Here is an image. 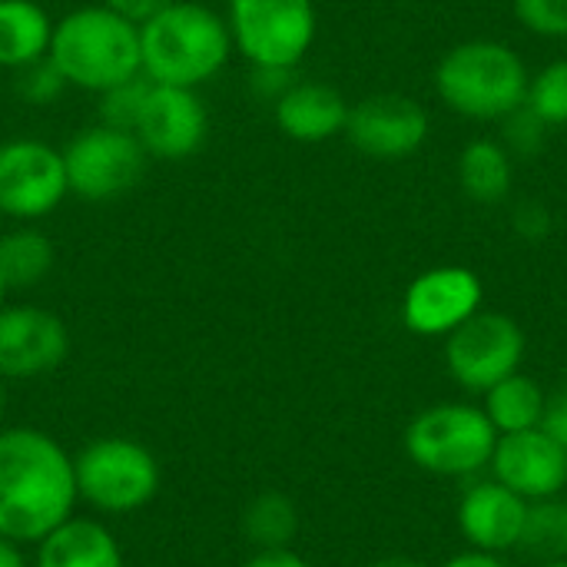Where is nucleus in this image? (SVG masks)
I'll return each mask as SVG.
<instances>
[{
  "instance_id": "obj_1",
  "label": "nucleus",
  "mask_w": 567,
  "mask_h": 567,
  "mask_svg": "<svg viewBox=\"0 0 567 567\" xmlns=\"http://www.w3.org/2000/svg\"><path fill=\"white\" fill-rule=\"evenodd\" d=\"M73 455L40 429H0V538L37 545L73 518Z\"/></svg>"
},
{
  "instance_id": "obj_2",
  "label": "nucleus",
  "mask_w": 567,
  "mask_h": 567,
  "mask_svg": "<svg viewBox=\"0 0 567 567\" xmlns=\"http://www.w3.org/2000/svg\"><path fill=\"white\" fill-rule=\"evenodd\" d=\"M233 50L226 13L199 0H176L140 23V60L150 83L199 90L226 70Z\"/></svg>"
},
{
  "instance_id": "obj_3",
  "label": "nucleus",
  "mask_w": 567,
  "mask_h": 567,
  "mask_svg": "<svg viewBox=\"0 0 567 567\" xmlns=\"http://www.w3.org/2000/svg\"><path fill=\"white\" fill-rule=\"evenodd\" d=\"M47 56L66 86L100 96L126 80L143 76L140 23L106 3L76 7L53 20Z\"/></svg>"
},
{
  "instance_id": "obj_4",
  "label": "nucleus",
  "mask_w": 567,
  "mask_h": 567,
  "mask_svg": "<svg viewBox=\"0 0 567 567\" xmlns=\"http://www.w3.org/2000/svg\"><path fill=\"white\" fill-rule=\"evenodd\" d=\"M528 83L522 56L498 40L458 43L435 70L439 96L468 120H505L525 103Z\"/></svg>"
},
{
  "instance_id": "obj_5",
  "label": "nucleus",
  "mask_w": 567,
  "mask_h": 567,
  "mask_svg": "<svg viewBox=\"0 0 567 567\" xmlns=\"http://www.w3.org/2000/svg\"><path fill=\"white\" fill-rule=\"evenodd\" d=\"M498 432L478 405L442 402L419 412L405 429L412 465L439 478H475L488 468Z\"/></svg>"
},
{
  "instance_id": "obj_6",
  "label": "nucleus",
  "mask_w": 567,
  "mask_h": 567,
  "mask_svg": "<svg viewBox=\"0 0 567 567\" xmlns=\"http://www.w3.org/2000/svg\"><path fill=\"white\" fill-rule=\"evenodd\" d=\"M76 495L103 515H130L146 508L159 492L156 455L123 435L96 439L73 455Z\"/></svg>"
},
{
  "instance_id": "obj_7",
  "label": "nucleus",
  "mask_w": 567,
  "mask_h": 567,
  "mask_svg": "<svg viewBox=\"0 0 567 567\" xmlns=\"http://www.w3.org/2000/svg\"><path fill=\"white\" fill-rule=\"evenodd\" d=\"M226 23L233 47L252 66L272 70H296L319 30L312 0H229Z\"/></svg>"
},
{
  "instance_id": "obj_8",
  "label": "nucleus",
  "mask_w": 567,
  "mask_h": 567,
  "mask_svg": "<svg viewBox=\"0 0 567 567\" xmlns=\"http://www.w3.org/2000/svg\"><path fill=\"white\" fill-rule=\"evenodd\" d=\"M63 166L70 196L86 203H110L140 186L150 156L136 133L96 120L63 146Z\"/></svg>"
},
{
  "instance_id": "obj_9",
  "label": "nucleus",
  "mask_w": 567,
  "mask_h": 567,
  "mask_svg": "<svg viewBox=\"0 0 567 567\" xmlns=\"http://www.w3.org/2000/svg\"><path fill=\"white\" fill-rule=\"evenodd\" d=\"M70 196L63 150L47 140L13 136L0 143V216L10 223H40Z\"/></svg>"
},
{
  "instance_id": "obj_10",
  "label": "nucleus",
  "mask_w": 567,
  "mask_h": 567,
  "mask_svg": "<svg viewBox=\"0 0 567 567\" xmlns=\"http://www.w3.org/2000/svg\"><path fill=\"white\" fill-rule=\"evenodd\" d=\"M445 365L449 375L475 395H485L492 385L522 369L525 332L505 312H475L455 332L445 336Z\"/></svg>"
},
{
  "instance_id": "obj_11",
  "label": "nucleus",
  "mask_w": 567,
  "mask_h": 567,
  "mask_svg": "<svg viewBox=\"0 0 567 567\" xmlns=\"http://www.w3.org/2000/svg\"><path fill=\"white\" fill-rule=\"evenodd\" d=\"M133 133L150 159L183 163L196 156L209 140L206 100L199 96V90L189 86L150 83Z\"/></svg>"
},
{
  "instance_id": "obj_12",
  "label": "nucleus",
  "mask_w": 567,
  "mask_h": 567,
  "mask_svg": "<svg viewBox=\"0 0 567 567\" xmlns=\"http://www.w3.org/2000/svg\"><path fill=\"white\" fill-rule=\"evenodd\" d=\"M70 352L66 322L33 302L0 309V379H37L63 365Z\"/></svg>"
},
{
  "instance_id": "obj_13",
  "label": "nucleus",
  "mask_w": 567,
  "mask_h": 567,
  "mask_svg": "<svg viewBox=\"0 0 567 567\" xmlns=\"http://www.w3.org/2000/svg\"><path fill=\"white\" fill-rule=\"evenodd\" d=\"M346 136L359 153L372 159H405L425 143L429 113L422 103L402 93L365 96L362 103L349 106Z\"/></svg>"
},
{
  "instance_id": "obj_14",
  "label": "nucleus",
  "mask_w": 567,
  "mask_h": 567,
  "mask_svg": "<svg viewBox=\"0 0 567 567\" xmlns=\"http://www.w3.org/2000/svg\"><path fill=\"white\" fill-rule=\"evenodd\" d=\"M482 309V279L465 266H439L422 272L405 299L402 319L415 336H449Z\"/></svg>"
},
{
  "instance_id": "obj_15",
  "label": "nucleus",
  "mask_w": 567,
  "mask_h": 567,
  "mask_svg": "<svg viewBox=\"0 0 567 567\" xmlns=\"http://www.w3.org/2000/svg\"><path fill=\"white\" fill-rule=\"evenodd\" d=\"M488 468L495 482L525 502L555 498L567 488V449L542 429L498 435Z\"/></svg>"
},
{
  "instance_id": "obj_16",
  "label": "nucleus",
  "mask_w": 567,
  "mask_h": 567,
  "mask_svg": "<svg viewBox=\"0 0 567 567\" xmlns=\"http://www.w3.org/2000/svg\"><path fill=\"white\" fill-rule=\"evenodd\" d=\"M528 518V502L495 478L472 482L458 502V532L478 551L505 555L518 548Z\"/></svg>"
},
{
  "instance_id": "obj_17",
  "label": "nucleus",
  "mask_w": 567,
  "mask_h": 567,
  "mask_svg": "<svg viewBox=\"0 0 567 567\" xmlns=\"http://www.w3.org/2000/svg\"><path fill=\"white\" fill-rule=\"evenodd\" d=\"M276 126L296 143H326L346 133L349 103L346 96L319 80L292 83L272 106Z\"/></svg>"
},
{
  "instance_id": "obj_18",
  "label": "nucleus",
  "mask_w": 567,
  "mask_h": 567,
  "mask_svg": "<svg viewBox=\"0 0 567 567\" xmlns=\"http://www.w3.org/2000/svg\"><path fill=\"white\" fill-rule=\"evenodd\" d=\"M37 567H123V551L106 525L73 515L37 542Z\"/></svg>"
},
{
  "instance_id": "obj_19",
  "label": "nucleus",
  "mask_w": 567,
  "mask_h": 567,
  "mask_svg": "<svg viewBox=\"0 0 567 567\" xmlns=\"http://www.w3.org/2000/svg\"><path fill=\"white\" fill-rule=\"evenodd\" d=\"M53 17L37 0H0V66L17 73L50 53Z\"/></svg>"
},
{
  "instance_id": "obj_20",
  "label": "nucleus",
  "mask_w": 567,
  "mask_h": 567,
  "mask_svg": "<svg viewBox=\"0 0 567 567\" xmlns=\"http://www.w3.org/2000/svg\"><path fill=\"white\" fill-rule=\"evenodd\" d=\"M56 262L53 239L37 223H13L0 229V279L10 292L40 286Z\"/></svg>"
},
{
  "instance_id": "obj_21",
  "label": "nucleus",
  "mask_w": 567,
  "mask_h": 567,
  "mask_svg": "<svg viewBox=\"0 0 567 567\" xmlns=\"http://www.w3.org/2000/svg\"><path fill=\"white\" fill-rule=\"evenodd\" d=\"M545 399H548L545 389L518 369L485 392L482 412L488 415V422L498 435H515V432H528V429L542 425Z\"/></svg>"
},
{
  "instance_id": "obj_22",
  "label": "nucleus",
  "mask_w": 567,
  "mask_h": 567,
  "mask_svg": "<svg viewBox=\"0 0 567 567\" xmlns=\"http://www.w3.org/2000/svg\"><path fill=\"white\" fill-rule=\"evenodd\" d=\"M512 153L492 140H475L458 156V179L462 189L475 203H502L512 193Z\"/></svg>"
},
{
  "instance_id": "obj_23",
  "label": "nucleus",
  "mask_w": 567,
  "mask_h": 567,
  "mask_svg": "<svg viewBox=\"0 0 567 567\" xmlns=\"http://www.w3.org/2000/svg\"><path fill=\"white\" fill-rule=\"evenodd\" d=\"M243 532L256 545V551L289 548L299 535V508L282 492H262L246 505Z\"/></svg>"
},
{
  "instance_id": "obj_24",
  "label": "nucleus",
  "mask_w": 567,
  "mask_h": 567,
  "mask_svg": "<svg viewBox=\"0 0 567 567\" xmlns=\"http://www.w3.org/2000/svg\"><path fill=\"white\" fill-rule=\"evenodd\" d=\"M518 548L532 555L538 565L567 558V498H542L528 502V518Z\"/></svg>"
},
{
  "instance_id": "obj_25",
  "label": "nucleus",
  "mask_w": 567,
  "mask_h": 567,
  "mask_svg": "<svg viewBox=\"0 0 567 567\" xmlns=\"http://www.w3.org/2000/svg\"><path fill=\"white\" fill-rule=\"evenodd\" d=\"M525 106L535 110L548 126H567V60L548 63L528 83Z\"/></svg>"
},
{
  "instance_id": "obj_26",
  "label": "nucleus",
  "mask_w": 567,
  "mask_h": 567,
  "mask_svg": "<svg viewBox=\"0 0 567 567\" xmlns=\"http://www.w3.org/2000/svg\"><path fill=\"white\" fill-rule=\"evenodd\" d=\"M146 86H150V80L146 76H136V80H126V83L100 93L96 120L106 123V126H116V130H130L133 133L136 116H140V106H143V96H146Z\"/></svg>"
},
{
  "instance_id": "obj_27",
  "label": "nucleus",
  "mask_w": 567,
  "mask_h": 567,
  "mask_svg": "<svg viewBox=\"0 0 567 567\" xmlns=\"http://www.w3.org/2000/svg\"><path fill=\"white\" fill-rule=\"evenodd\" d=\"M63 90H70V86L60 76V70L50 63V56H43V60H37V63L13 73V93L30 106H50L53 100L63 96Z\"/></svg>"
},
{
  "instance_id": "obj_28",
  "label": "nucleus",
  "mask_w": 567,
  "mask_h": 567,
  "mask_svg": "<svg viewBox=\"0 0 567 567\" xmlns=\"http://www.w3.org/2000/svg\"><path fill=\"white\" fill-rule=\"evenodd\" d=\"M545 130H548V123H545L535 110H528L525 103H522L518 110H512V113L505 116V143H508L512 159H515V156H518V159L535 156V153L545 146Z\"/></svg>"
},
{
  "instance_id": "obj_29",
  "label": "nucleus",
  "mask_w": 567,
  "mask_h": 567,
  "mask_svg": "<svg viewBox=\"0 0 567 567\" xmlns=\"http://www.w3.org/2000/svg\"><path fill=\"white\" fill-rule=\"evenodd\" d=\"M515 13L532 33L567 40V0H515Z\"/></svg>"
},
{
  "instance_id": "obj_30",
  "label": "nucleus",
  "mask_w": 567,
  "mask_h": 567,
  "mask_svg": "<svg viewBox=\"0 0 567 567\" xmlns=\"http://www.w3.org/2000/svg\"><path fill=\"white\" fill-rule=\"evenodd\" d=\"M538 429L548 432L561 449H567V389H558L545 399V415Z\"/></svg>"
},
{
  "instance_id": "obj_31",
  "label": "nucleus",
  "mask_w": 567,
  "mask_h": 567,
  "mask_svg": "<svg viewBox=\"0 0 567 567\" xmlns=\"http://www.w3.org/2000/svg\"><path fill=\"white\" fill-rule=\"evenodd\" d=\"M515 229H518L525 239H545L548 229H551L548 209L538 206V203H522V206L515 209Z\"/></svg>"
},
{
  "instance_id": "obj_32",
  "label": "nucleus",
  "mask_w": 567,
  "mask_h": 567,
  "mask_svg": "<svg viewBox=\"0 0 567 567\" xmlns=\"http://www.w3.org/2000/svg\"><path fill=\"white\" fill-rule=\"evenodd\" d=\"M292 70H272V66H252V90L259 96H269L272 103L292 86Z\"/></svg>"
},
{
  "instance_id": "obj_33",
  "label": "nucleus",
  "mask_w": 567,
  "mask_h": 567,
  "mask_svg": "<svg viewBox=\"0 0 567 567\" xmlns=\"http://www.w3.org/2000/svg\"><path fill=\"white\" fill-rule=\"evenodd\" d=\"M100 3L113 7L116 13L130 17L133 23H143V20H150L153 13L166 10V7H169V3H176V0H100Z\"/></svg>"
},
{
  "instance_id": "obj_34",
  "label": "nucleus",
  "mask_w": 567,
  "mask_h": 567,
  "mask_svg": "<svg viewBox=\"0 0 567 567\" xmlns=\"http://www.w3.org/2000/svg\"><path fill=\"white\" fill-rule=\"evenodd\" d=\"M243 567H312L302 555H296L292 548H279V551H256Z\"/></svg>"
},
{
  "instance_id": "obj_35",
  "label": "nucleus",
  "mask_w": 567,
  "mask_h": 567,
  "mask_svg": "<svg viewBox=\"0 0 567 567\" xmlns=\"http://www.w3.org/2000/svg\"><path fill=\"white\" fill-rule=\"evenodd\" d=\"M442 567H508L502 561V555H492V551H478V548H468L455 558H449Z\"/></svg>"
},
{
  "instance_id": "obj_36",
  "label": "nucleus",
  "mask_w": 567,
  "mask_h": 567,
  "mask_svg": "<svg viewBox=\"0 0 567 567\" xmlns=\"http://www.w3.org/2000/svg\"><path fill=\"white\" fill-rule=\"evenodd\" d=\"M0 567H27V558H23L20 545L0 538Z\"/></svg>"
},
{
  "instance_id": "obj_37",
  "label": "nucleus",
  "mask_w": 567,
  "mask_h": 567,
  "mask_svg": "<svg viewBox=\"0 0 567 567\" xmlns=\"http://www.w3.org/2000/svg\"><path fill=\"white\" fill-rule=\"evenodd\" d=\"M365 567H429L425 561H419V558H409V555H389V558H375V561H369Z\"/></svg>"
},
{
  "instance_id": "obj_38",
  "label": "nucleus",
  "mask_w": 567,
  "mask_h": 567,
  "mask_svg": "<svg viewBox=\"0 0 567 567\" xmlns=\"http://www.w3.org/2000/svg\"><path fill=\"white\" fill-rule=\"evenodd\" d=\"M3 412H7V389H3V379H0V422H3Z\"/></svg>"
},
{
  "instance_id": "obj_39",
  "label": "nucleus",
  "mask_w": 567,
  "mask_h": 567,
  "mask_svg": "<svg viewBox=\"0 0 567 567\" xmlns=\"http://www.w3.org/2000/svg\"><path fill=\"white\" fill-rule=\"evenodd\" d=\"M7 292H10V289H7V286H3V279H0V309L7 306Z\"/></svg>"
},
{
  "instance_id": "obj_40",
  "label": "nucleus",
  "mask_w": 567,
  "mask_h": 567,
  "mask_svg": "<svg viewBox=\"0 0 567 567\" xmlns=\"http://www.w3.org/2000/svg\"><path fill=\"white\" fill-rule=\"evenodd\" d=\"M538 567H567V558L565 561H545V565H538Z\"/></svg>"
},
{
  "instance_id": "obj_41",
  "label": "nucleus",
  "mask_w": 567,
  "mask_h": 567,
  "mask_svg": "<svg viewBox=\"0 0 567 567\" xmlns=\"http://www.w3.org/2000/svg\"><path fill=\"white\" fill-rule=\"evenodd\" d=\"M0 223H3V216H0Z\"/></svg>"
}]
</instances>
